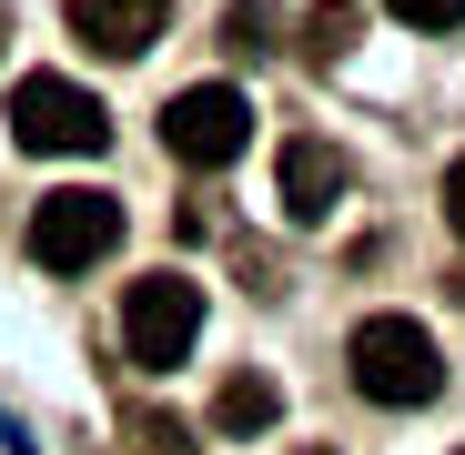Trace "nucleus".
I'll return each mask as SVG.
<instances>
[{"label": "nucleus", "mask_w": 465, "mask_h": 455, "mask_svg": "<svg viewBox=\"0 0 465 455\" xmlns=\"http://www.w3.org/2000/svg\"><path fill=\"white\" fill-rule=\"evenodd\" d=\"M193 334H203V283L193 273H132V293H122V354L142 374H173L193 354Z\"/></svg>", "instance_id": "7ed1b4c3"}, {"label": "nucleus", "mask_w": 465, "mask_h": 455, "mask_svg": "<svg viewBox=\"0 0 465 455\" xmlns=\"http://www.w3.org/2000/svg\"><path fill=\"white\" fill-rule=\"evenodd\" d=\"M11 142L21 152H61V163H92V152H112V112L82 92V82H61V71H31V82H11Z\"/></svg>", "instance_id": "f03ea898"}, {"label": "nucleus", "mask_w": 465, "mask_h": 455, "mask_svg": "<svg viewBox=\"0 0 465 455\" xmlns=\"http://www.w3.org/2000/svg\"><path fill=\"white\" fill-rule=\"evenodd\" d=\"M344 41H354V0H324V11L303 21V51H314V61H344Z\"/></svg>", "instance_id": "1a4fd4ad"}, {"label": "nucleus", "mask_w": 465, "mask_h": 455, "mask_svg": "<svg viewBox=\"0 0 465 455\" xmlns=\"http://www.w3.org/2000/svg\"><path fill=\"white\" fill-rule=\"evenodd\" d=\"M112 243H122V193L71 183V193H51V203L31 213V253H41L51 273H92V263H112Z\"/></svg>", "instance_id": "39448f33"}, {"label": "nucleus", "mask_w": 465, "mask_h": 455, "mask_svg": "<svg viewBox=\"0 0 465 455\" xmlns=\"http://www.w3.org/2000/svg\"><path fill=\"white\" fill-rule=\"evenodd\" d=\"M273 415H283V395H273V374H232V385L213 395V425H223V435H263Z\"/></svg>", "instance_id": "6e6552de"}, {"label": "nucleus", "mask_w": 465, "mask_h": 455, "mask_svg": "<svg viewBox=\"0 0 465 455\" xmlns=\"http://www.w3.org/2000/svg\"><path fill=\"white\" fill-rule=\"evenodd\" d=\"M344 374H354L364 405H435L445 354H435V334H425L415 314H364V324L344 334Z\"/></svg>", "instance_id": "f257e3e1"}, {"label": "nucleus", "mask_w": 465, "mask_h": 455, "mask_svg": "<svg viewBox=\"0 0 465 455\" xmlns=\"http://www.w3.org/2000/svg\"><path fill=\"white\" fill-rule=\"evenodd\" d=\"M303 455H324V445H303Z\"/></svg>", "instance_id": "f8f14e48"}, {"label": "nucleus", "mask_w": 465, "mask_h": 455, "mask_svg": "<svg viewBox=\"0 0 465 455\" xmlns=\"http://www.w3.org/2000/svg\"><path fill=\"white\" fill-rule=\"evenodd\" d=\"M243 142H253V102L232 92V82H193L163 102V152L193 173H223V163H243Z\"/></svg>", "instance_id": "20e7f679"}, {"label": "nucleus", "mask_w": 465, "mask_h": 455, "mask_svg": "<svg viewBox=\"0 0 465 455\" xmlns=\"http://www.w3.org/2000/svg\"><path fill=\"white\" fill-rule=\"evenodd\" d=\"M445 233L465 243V152H455V163H445Z\"/></svg>", "instance_id": "9b49d317"}, {"label": "nucleus", "mask_w": 465, "mask_h": 455, "mask_svg": "<svg viewBox=\"0 0 465 455\" xmlns=\"http://www.w3.org/2000/svg\"><path fill=\"white\" fill-rule=\"evenodd\" d=\"M163 21H173V0H71V41L102 61H142L163 41Z\"/></svg>", "instance_id": "423d86ee"}, {"label": "nucleus", "mask_w": 465, "mask_h": 455, "mask_svg": "<svg viewBox=\"0 0 465 455\" xmlns=\"http://www.w3.org/2000/svg\"><path fill=\"white\" fill-rule=\"evenodd\" d=\"M273 193H283L293 223H324V213L344 203V152H334L324 132H293V142H283V163H273Z\"/></svg>", "instance_id": "0eeeda50"}, {"label": "nucleus", "mask_w": 465, "mask_h": 455, "mask_svg": "<svg viewBox=\"0 0 465 455\" xmlns=\"http://www.w3.org/2000/svg\"><path fill=\"white\" fill-rule=\"evenodd\" d=\"M384 11H395L405 31H455V21H465V0H384Z\"/></svg>", "instance_id": "9d476101"}]
</instances>
